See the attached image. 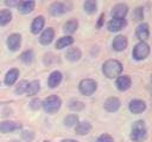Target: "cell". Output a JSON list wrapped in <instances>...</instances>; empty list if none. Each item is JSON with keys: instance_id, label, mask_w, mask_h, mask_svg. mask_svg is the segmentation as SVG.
Here are the masks:
<instances>
[{"instance_id": "obj_1", "label": "cell", "mask_w": 152, "mask_h": 142, "mask_svg": "<svg viewBox=\"0 0 152 142\" xmlns=\"http://www.w3.org/2000/svg\"><path fill=\"white\" fill-rule=\"evenodd\" d=\"M122 71V65L119 60L109 59L103 63L102 65V72L107 78H114L118 77Z\"/></svg>"}, {"instance_id": "obj_2", "label": "cell", "mask_w": 152, "mask_h": 142, "mask_svg": "<svg viewBox=\"0 0 152 142\" xmlns=\"http://www.w3.org/2000/svg\"><path fill=\"white\" fill-rule=\"evenodd\" d=\"M147 136V130L145 127V123L142 121H137L132 125V133H131V138L135 142H141L146 138Z\"/></svg>"}, {"instance_id": "obj_3", "label": "cell", "mask_w": 152, "mask_h": 142, "mask_svg": "<svg viewBox=\"0 0 152 142\" xmlns=\"http://www.w3.org/2000/svg\"><path fill=\"white\" fill-rule=\"evenodd\" d=\"M61 104H62V101L58 96L56 95H52V96H49L48 98H45L43 102H42V106L43 109L48 112V114H53L56 111L59 110L61 108Z\"/></svg>"}, {"instance_id": "obj_4", "label": "cell", "mask_w": 152, "mask_h": 142, "mask_svg": "<svg viewBox=\"0 0 152 142\" xmlns=\"http://www.w3.org/2000/svg\"><path fill=\"white\" fill-rule=\"evenodd\" d=\"M148 53H150V46H148L145 41L138 43V44L134 46L133 52H132L134 59H137V60H142V59H145V58L148 56Z\"/></svg>"}, {"instance_id": "obj_5", "label": "cell", "mask_w": 152, "mask_h": 142, "mask_svg": "<svg viewBox=\"0 0 152 142\" xmlns=\"http://www.w3.org/2000/svg\"><path fill=\"white\" fill-rule=\"evenodd\" d=\"M97 88V84L94 79H90V78H86V79H82L78 84V89L81 91V93L86 95V96H89L91 93L95 92Z\"/></svg>"}, {"instance_id": "obj_6", "label": "cell", "mask_w": 152, "mask_h": 142, "mask_svg": "<svg viewBox=\"0 0 152 142\" xmlns=\"http://www.w3.org/2000/svg\"><path fill=\"white\" fill-rule=\"evenodd\" d=\"M21 129V124L19 122H14V121H5L0 123V133L2 134H7V133H12L15 130Z\"/></svg>"}, {"instance_id": "obj_7", "label": "cell", "mask_w": 152, "mask_h": 142, "mask_svg": "<svg viewBox=\"0 0 152 142\" xmlns=\"http://www.w3.org/2000/svg\"><path fill=\"white\" fill-rule=\"evenodd\" d=\"M128 12V7L125 4H118L112 8V17L113 19H125L126 14Z\"/></svg>"}, {"instance_id": "obj_8", "label": "cell", "mask_w": 152, "mask_h": 142, "mask_svg": "<svg viewBox=\"0 0 152 142\" xmlns=\"http://www.w3.org/2000/svg\"><path fill=\"white\" fill-rule=\"evenodd\" d=\"M7 46L11 51H17L20 47V43H21V37L18 33H13L7 38Z\"/></svg>"}, {"instance_id": "obj_9", "label": "cell", "mask_w": 152, "mask_h": 142, "mask_svg": "<svg viewBox=\"0 0 152 142\" xmlns=\"http://www.w3.org/2000/svg\"><path fill=\"white\" fill-rule=\"evenodd\" d=\"M129 111L133 112V114H140L142 111H145L146 109V103L141 99H133L129 102Z\"/></svg>"}, {"instance_id": "obj_10", "label": "cell", "mask_w": 152, "mask_h": 142, "mask_svg": "<svg viewBox=\"0 0 152 142\" xmlns=\"http://www.w3.org/2000/svg\"><path fill=\"white\" fill-rule=\"evenodd\" d=\"M126 20L125 19H112L108 25H107V28L110 31V32H116V31H120L122 30L125 26H126Z\"/></svg>"}, {"instance_id": "obj_11", "label": "cell", "mask_w": 152, "mask_h": 142, "mask_svg": "<svg viewBox=\"0 0 152 142\" xmlns=\"http://www.w3.org/2000/svg\"><path fill=\"white\" fill-rule=\"evenodd\" d=\"M103 106H104V109H106L107 111L114 112V111H116V110L120 108V101H119V98H116V97H109V98L106 99Z\"/></svg>"}, {"instance_id": "obj_12", "label": "cell", "mask_w": 152, "mask_h": 142, "mask_svg": "<svg viewBox=\"0 0 152 142\" xmlns=\"http://www.w3.org/2000/svg\"><path fill=\"white\" fill-rule=\"evenodd\" d=\"M68 9H66V6L65 4L63 2H52L49 7V12L52 14V15H61L63 13H65Z\"/></svg>"}, {"instance_id": "obj_13", "label": "cell", "mask_w": 152, "mask_h": 142, "mask_svg": "<svg viewBox=\"0 0 152 142\" xmlns=\"http://www.w3.org/2000/svg\"><path fill=\"white\" fill-rule=\"evenodd\" d=\"M135 34H137V37L141 40V41H144V40H146L148 37H150V30H148V25L147 24H140L138 27H137V30H135Z\"/></svg>"}, {"instance_id": "obj_14", "label": "cell", "mask_w": 152, "mask_h": 142, "mask_svg": "<svg viewBox=\"0 0 152 142\" xmlns=\"http://www.w3.org/2000/svg\"><path fill=\"white\" fill-rule=\"evenodd\" d=\"M127 47V39L125 36H116L113 40V49L115 51H124Z\"/></svg>"}, {"instance_id": "obj_15", "label": "cell", "mask_w": 152, "mask_h": 142, "mask_svg": "<svg viewBox=\"0 0 152 142\" xmlns=\"http://www.w3.org/2000/svg\"><path fill=\"white\" fill-rule=\"evenodd\" d=\"M44 22H45L44 17H42V15L36 17L32 21V25H31V32L33 34H38V32H40L42 28L44 27Z\"/></svg>"}, {"instance_id": "obj_16", "label": "cell", "mask_w": 152, "mask_h": 142, "mask_svg": "<svg viewBox=\"0 0 152 142\" xmlns=\"http://www.w3.org/2000/svg\"><path fill=\"white\" fill-rule=\"evenodd\" d=\"M53 36H55L53 30H52L51 27H48V28L42 33V36H40V38H39L40 44H42V45H49V44L52 41Z\"/></svg>"}, {"instance_id": "obj_17", "label": "cell", "mask_w": 152, "mask_h": 142, "mask_svg": "<svg viewBox=\"0 0 152 142\" xmlns=\"http://www.w3.org/2000/svg\"><path fill=\"white\" fill-rule=\"evenodd\" d=\"M129 86H131V78L128 76L124 75V76H119L118 77V79H116V88L120 91H125Z\"/></svg>"}, {"instance_id": "obj_18", "label": "cell", "mask_w": 152, "mask_h": 142, "mask_svg": "<svg viewBox=\"0 0 152 142\" xmlns=\"http://www.w3.org/2000/svg\"><path fill=\"white\" fill-rule=\"evenodd\" d=\"M34 9V1H19L18 4V11L23 14L31 13Z\"/></svg>"}, {"instance_id": "obj_19", "label": "cell", "mask_w": 152, "mask_h": 142, "mask_svg": "<svg viewBox=\"0 0 152 142\" xmlns=\"http://www.w3.org/2000/svg\"><path fill=\"white\" fill-rule=\"evenodd\" d=\"M62 82V73L59 71H53L51 72V75L49 76L48 79V84L50 88H56L59 85V83Z\"/></svg>"}, {"instance_id": "obj_20", "label": "cell", "mask_w": 152, "mask_h": 142, "mask_svg": "<svg viewBox=\"0 0 152 142\" xmlns=\"http://www.w3.org/2000/svg\"><path fill=\"white\" fill-rule=\"evenodd\" d=\"M18 76H19V70H17V69H11V70L6 73V76H5V83H6V85H13V84L17 82Z\"/></svg>"}, {"instance_id": "obj_21", "label": "cell", "mask_w": 152, "mask_h": 142, "mask_svg": "<svg viewBox=\"0 0 152 142\" xmlns=\"http://www.w3.org/2000/svg\"><path fill=\"white\" fill-rule=\"evenodd\" d=\"M91 130V125L89 122H81L78 124H76V128H75V133L77 135H86L88 134L89 131Z\"/></svg>"}, {"instance_id": "obj_22", "label": "cell", "mask_w": 152, "mask_h": 142, "mask_svg": "<svg viewBox=\"0 0 152 142\" xmlns=\"http://www.w3.org/2000/svg\"><path fill=\"white\" fill-rule=\"evenodd\" d=\"M40 90V84H39V82L38 80H32V82H30L28 84H27V88H26V93L28 95V96H33V95H36V93H38V91Z\"/></svg>"}, {"instance_id": "obj_23", "label": "cell", "mask_w": 152, "mask_h": 142, "mask_svg": "<svg viewBox=\"0 0 152 142\" xmlns=\"http://www.w3.org/2000/svg\"><path fill=\"white\" fill-rule=\"evenodd\" d=\"M72 43H74V38H72V37H70V36L62 37V38H59V39L57 40V43H56V47H57L58 50H62V49H64V47L71 45Z\"/></svg>"}, {"instance_id": "obj_24", "label": "cell", "mask_w": 152, "mask_h": 142, "mask_svg": "<svg viewBox=\"0 0 152 142\" xmlns=\"http://www.w3.org/2000/svg\"><path fill=\"white\" fill-rule=\"evenodd\" d=\"M78 27V22L76 19H70L69 21H66L63 26V31L65 33H74Z\"/></svg>"}, {"instance_id": "obj_25", "label": "cell", "mask_w": 152, "mask_h": 142, "mask_svg": "<svg viewBox=\"0 0 152 142\" xmlns=\"http://www.w3.org/2000/svg\"><path fill=\"white\" fill-rule=\"evenodd\" d=\"M65 58L70 62H76L81 58V51L78 49H70L65 53Z\"/></svg>"}, {"instance_id": "obj_26", "label": "cell", "mask_w": 152, "mask_h": 142, "mask_svg": "<svg viewBox=\"0 0 152 142\" xmlns=\"http://www.w3.org/2000/svg\"><path fill=\"white\" fill-rule=\"evenodd\" d=\"M12 19V13L10 9H2L0 11V25L5 26L7 25Z\"/></svg>"}, {"instance_id": "obj_27", "label": "cell", "mask_w": 152, "mask_h": 142, "mask_svg": "<svg viewBox=\"0 0 152 142\" xmlns=\"http://www.w3.org/2000/svg\"><path fill=\"white\" fill-rule=\"evenodd\" d=\"M83 8H84V11H86L87 13L93 14V13L96 12L97 4H96V1H94V0H87V1L83 4Z\"/></svg>"}, {"instance_id": "obj_28", "label": "cell", "mask_w": 152, "mask_h": 142, "mask_svg": "<svg viewBox=\"0 0 152 142\" xmlns=\"http://www.w3.org/2000/svg\"><path fill=\"white\" fill-rule=\"evenodd\" d=\"M33 58H34V54H33V51H32V50H26V51H24V52L20 54V60H21L23 63H25V64L32 63Z\"/></svg>"}, {"instance_id": "obj_29", "label": "cell", "mask_w": 152, "mask_h": 142, "mask_svg": "<svg viewBox=\"0 0 152 142\" xmlns=\"http://www.w3.org/2000/svg\"><path fill=\"white\" fill-rule=\"evenodd\" d=\"M77 122H78L77 115L71 114V115H68L66 117H64V124H65L66 127H74V125L77 124Z\"/></svg>"}, {"instance_id": "obj_30", "label": "cell", "mask_w": 152, "mask_h": 142, "mask_svg": "<svg viewBox=\"0 0 152 142\" xmlns=\"http://www.w3.org/2000/svg\"><path fill=\"white\" fill-rule=\"evenodd\" d=\"M27 84H28V82H27V80H20V82L18 83V85H17L15 93L21 95L23 92H25V91H26V88H27Z\"/></svg>"}, {"instance_id": "obj_31", "label": "cell", "mask_w": 152, "mask_h": 142, "mask_svg": "<svg viewBox=\"0 0 152 142\" xmlns=\"http://www.w3.org/2000/svg\"><path fill=\"white\" fill-rule=\"evenodd\" d=\"M69 108H70L71 110L78 111V110H82V109L84 108V104H83L82 102H80V101H71L70 104H69Z\"/></svg>"}, {"instance_id": "obj_32", "label": "cell", "mask_w": 152, "mask_h": 142, "mask_svg": "<svg viewBox=\"0 0 152 142\" xmlns=\"http://www.w3.org/2000/svg\"><path fill=\"white\" fill-rule=\"evenodd\" d=\"M133 17H134V19H135L137 21L142 20V18H144V8H142V7H138V8H135Z\"/></svg>"}, {"instance_id": "obj_33", "label": "cell", "mask_w": 152, "mask_h": 142, "mask_svg": "<svg viewBox=\"0 0 152 142\" xmlns=\"http://www.w3.org/2000/svg\"><path fill=\"white\" fill-rule=\"evenodd\" d=\"M96 142H113V137L108 134H102L97 137Z\"/></svg>"}, {"instance_id": "obj_34", "label": "cell", "mask_w": 152, "mask_h": 142, "mask_svg": "<svg viewBox=\"0 0 152 142\" xmlns=\"http://www.w3.org/2000/svg\"><path fill=\"white\" fill-rule=\"evenodd\" d=\"M23 138L25 140V141H32L33 138H34V134L32 133V131H24L23 133Z\"/></svg>"}, {"instance_id": "obj_35", "label": "cell", "mask_w": 152, "mask_h": 142, "mask_svg": "<svg viewBox=\"0 0 152 142\" xmlns=\"http://www.w3.org/2000/svg\"><path fill=\"white\" fill-rule=\"evenodd\" d=\"M40 105H42V103H40V101H39V99H33V101L30 103V106H31L33 110L39 109V108H40Z\"/></svg>"}, {"instance_id": "obj_36", "label": "cell", "mask_w": 152, "mask_h": 142, "mask_svg": "<svg viewBox=\"0 0 152 142\" xmlns=\"http://www.w3.org/2000/svg\"><path fill=\"white\" fill-rule=\"evenodd\" d=\"M18 4H19V1H6V5L7 6H18Z\"/></svg>"}, {"instance_id": "obj_37", "label": "cell", "mask_w": 152, "mask_h": 142, "mask_svg": "<svg viewBox=\"0 0 152 142\" xmlns=\"http://www.w3.org/2000/svg\"><path fill=\"white\" fill-rule=\"evenodd\" d=\"M62 142H77V141H75V140H63Z\"/></svg>"}, {"instance_id": "obj_38", "label": "cell", "mask_w": 152, "mask_h": 142, "mask_svg": "<svg viewBox=\"0 0 152 142\" xmlns=\"http://www.w3.org/2000/svg\"><path fill=\"white\" fill-rule=\"evenodd\" d=\"M44 142H50V141H44Z\"/></svg>"}, {"instance_id": "obj_39", "label": "cell", "mask_w": 152, "mask_h": 142, "mask_svg": "<svg viewBox=\"0 0 152 142\" xmlns=\"http://www.w3.org/2000/svg\"><path fill=\"white\" fill-rule=\"evenodd\" d=\"M12 142H18V141H12Z\"/></svg>"}]
</instances>
